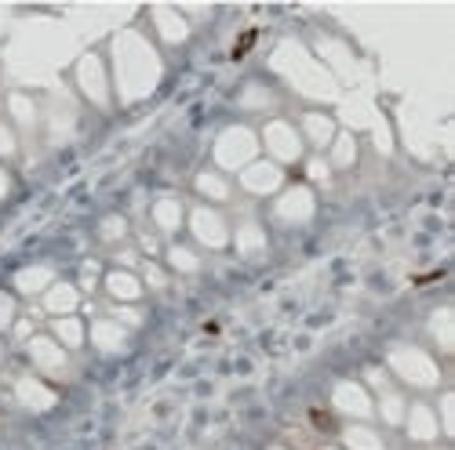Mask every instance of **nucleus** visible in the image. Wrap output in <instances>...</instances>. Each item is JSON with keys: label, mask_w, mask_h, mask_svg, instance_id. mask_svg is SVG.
Instances as JSON below:
<instances>
[{"label": "nucleus", "mask_w": 455, "mask_h": 450, "mask_svg": "<svg viewBox=\"0 0 455 450\" xmlns=\"http://www.w3.org/2000/svg\"><path fill=\"white\" fill-rule=\"evenodd\" d=\"M255 40H259V29H248V33H240L237 44H233V51H230V58H245V55L255 48Z\"/></svg>", "instance_id": "nucleus-1"}, {"label": "nucleus", "mask_w": 455, "mask_h": 450, "mask_svg": "<svg viewBox=\"0 0 455 450\" xmlns=\"http://www.w3.org/2000/svg\"><path fill=\"white\" fill-rule=\"evenodd\" d=\"M310 417H314V425H317V429H324V432H331V429H336V417H331V414H324V410H314Z\"/></svg>", "instance_id": "nucleus-2"}]
</instances>
